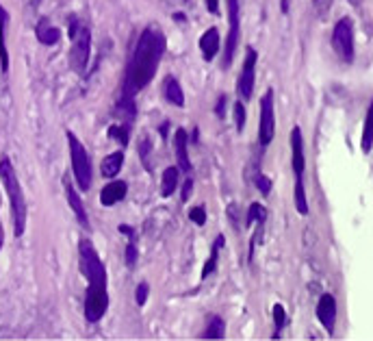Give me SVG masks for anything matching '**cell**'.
Returning <instances> with one entry per match:
<instances>
[{"label": "cell", "instance_id": "cell-1", "mask_svg": "<svg viewBox=\"0 0 373 341\" xmlns=\"http://www.w3.org/2000/svg\"><path fill=\"white\" fill-rule=\"evenodd\" d=\"M165 48H167V42L158 26L150 24L139 33L137 44H135V48H132L130 59L126 63L118 102H115V111H113L122 120V124L132 126V122H135V118H137L135 98L141 89H146L150 85L158 66H161Z\"/></svg>", "mask_w": 373, "mask_h": 341}, {"label": "cell", "instance_id": "cell-2", "mask_svg": "<svg viewBox=\"0 0 373 341\" xmlns=\"http://www.w3.org/2000/svg\"><path fill=\"white\" fill-rule=\"evenodd\" d=\"M78 268L81 274L87 278V292H85V320L96 324L104 318L109 309V287H106V268L94 246L91 240L81 237L78 242Z\"/></svg>", "mask_w": 373, "mask_h": 341}, {"label": "cell", "instance_id": "cell-3", "mask_svg": "<svg viewBox=\"0 0 373 341\" xmlns=\"http://www.w3.org/2000/svg\"><path fill=\"white\" fill-rule=\"evenodd\" d=\"M0 182L7 192L9 209H11V224H13V237L20 240L26 230V220H29V206H26V198L20 185V178L15 174V168L11 159L5 154L0 156Z\"/></svg>", "mask_w": 373, "mask_h": 341}, {"label": "cell", "instance_id": "cell-4", "mask_svg": "<svg viewBox=\"0 0 373 341\" xmlns=\"http://www.w3.org/2000/svg\"><path fill=\"white\" fill-rule=\"evenodd\" d=\"M65 137H68V146H70L72 174H74L76 187L81 192H89L91 190V180H94V168H91L89 152L83 146V142L72 133V130H65Z\"/></svg>", "mask_w": 373, "mask_h": 341}, {"label": "cell", "instance_id": "cell-5", "mask_svg": "<svg viewBox=\"0 0 373 341\" xmlns=\"http://www.w3.org/2000/svg\"><path fill=\"white\" fill-rule=\"evenodd\" d=\"M70 39H72V48H70V66L76 74H85L87 72V63L91 57V31L85 24H81L76 18L70 20Z\"/></svg>", "mask_w": 373, "mask_h": 341}, {"label": "cell", "instance_id": "cell-6", "mask_svg": "<svg viewBox=\"0 0 373 341\" xmlns=\"http://www.w3.org/2000/svg\"><path fill=\"white\" fill-rule=\"evenodd\" d=\"M332 48L343 63H354V22L352 18H341L332 29Z\"/></svg>", "mask_w": 373, "mask_h": 341}, {"label": "cell", "instance_id": "cell-7", "mask_svg": "<svg viewBox=\"0 0 373 341\" xmlns=\"http://www.w3.org/2000/svg\"><path fill=\"white\" fill-rule=\"evenodd\" d=\"M228 37L224 44V61L222 68L228 70L234 61L236 55V48H239V39H241V5H239V0H228Z\"/></svg>", "mask_w": 373, "mask_h": 341}, {"label": "cell", "instance_id": "cell-8", "mask_svg": "<svg viewBox=\"0 0 373 341\" xmlns=\"http://www.w3.org/2000/svg\"><path fill=\"white\" fill-rule=\"evenodd\" d=\"M276 135V102L274 89L270 87L260 98V124H258V144L267 148Z\"/></svg>", "mask_w": 373, "mask_h": 341}, {"label": "cell", "instance_id": "cell-9", "mask_svg": "<svg viewBox=\"0 0 373 341\" xmlns=\"http://www.w3.org/2000/svg\"><path fill=\"white\" fill-rule=\"evenodd\" d=\"M256 63H258V52L252 46H248L246 48V61L241 66V74H239V78H236V96L244 102L252 100V96H254Z\"/></svg>", "mask_w": 373, "mask_h": 341}, {"label": "cell", "instance_id": "cell-10", "mask_svg": "<svg viewBox=\"0 0 373 341\" xmlns=\"http://www.w3.org/2000/svg\"><path fill=\"white\" fill-rule=\"evenodd\" d=\"M289 144H291V168L296 178L304 176L306 170V154H304V135L300 126H293L291 135H289Z\"/></svg>", "mask_w": 373, "mask_h": 341}, {"label": "cell", "instance_id": "cell-11", "mask_svg": "<svg viewBox=\"0 0 373 341\" xmlns=\"http://www.w3.org/2000/svg\"><path fill=\"white\" fill-rule=\"evenodd\" d=\"M317 320L326 328L328 335H334L336 326V300L332 294H324L317 302Z\"/></svg>", "mask_w": 373, "mask_h": 341}, {"label": "cell", "instance_id": "cell-12", "mask_svg": "<svg viewBox=\"0 0 373 341\" xmlns=\"http://www.w3.org/2000/svg\"><path fill=\"white\" fill-rule=\"evenodd\" d=\"M63 190H65V198H68L70 209L74 211L76 222L81 224L85 230H89V218H87V211H85V204H83L81 196H78L76 187L72 185V180H70V176H68V174L63 176Z\"/></svg>", "mask_w": 373, "mask_h": 341}, {"label": "cell", "instance_id": "cell-13", "mask_svg": "<svg viewBox=\"0 0 373 341\" xmlns=\"http://www.w3.org/2000/svg\"><path fill=\"white\" fill-rule=\"evenodd\" d=\"M128 194V182L126 180H118V178H111L106 185L102 187L100 192V204L102 206H113L118 202H122Z\"/></svg>", "mask_w": 373, "mask_h": 341}, {"label": "cell", "instance_id": "cell-14", "mask_svg": "<svg viewBox=\"0 0 373 341\" xmlns=\"http://www.w3.org/2000/svg\"><path fill=\"white\" fill-rule=\"evenodd\" d=\"M174 146H176V161H178L180 172L189 174V172H191V161H189V133H186L184 128H176Z\"/></svg>", "mask_w": 373, "mask_h": 341}, {"label": "cell", "instance_id": "cell-15", "mask_svg": "<svg viewBox=\"0 0 373 341\" xmlns=\"http://www.w3.org/2000/svg\"><path fill=\"white\" fill-rule=\"evenodd\" d=\"M222 48V42H220V31L215 29V26H210V29H206L200 37V50H202V57L206 61H213L217 57V52Z\"/></svg>", "mask_w": 373, "mask_h": 341}, {"label": "cell", "instance_id": "cell-16", "mask_svg": "<svg viewBox=\"0 0 373 341\" xmlns=\"http://www.w3.org/2000/svg\"><path fill=\"white\" fill-rule=\"evenodd\" d=\"M35 35H37L39 44H44V46H57L61 39V29L55 24H50L48 18H42L35 26Z\"/></svg>", "mask_w": 373, "mask_h": 341}, {"label": "cell", "instance_id": "cell-17", "mask_svg": "<svg viewBox=\"0 0 373 341\" xmlns=\"http://www.w3.org/2000/svg\"><path fill=\"white\" fill-rule=\"evenodd\" d=\"M118 230L128 237V244H126V254H124V259H126V266L132 270V268L137 266V259H139V250H137V230L132 228V226H128V224H120V226H118Z\"/></svg>", "mask_w": 373, "mask_h": 341}, {"label": "cell", "instance_id": "cell-18", "mask_svg": "<svg viewBox=\"0 0 373 341\" xmlns=\"http://www.w3.org/2000/svg\"><path fill=\"white\" fill-rule=\"evenodd\" d=\"M7 24H9V13L0 5V72H9V50H7Z\"/></svg>", "mask_w": 373, "mask_h": 341}, {"label": "cell", "instance_id": "cell-19", "mask_svg": "<svg viewBox=\"0 0 373 341\" xmlns=\"http://www.w3.org/2000/svg\"><path fill=\"white\" fill-rule=\"evenodd\" d=\"M124 168V152L122 150H115L111 154H106L102 163H100V174L104 178H115L120 174V170Z\"/></svg>", "mask_w": 373, "mask_h": 341}, {"label": "cell", "instance_id": "cell-20", "mask_svg": "<svg viewBox=\"0 0 373 341\" xmlns=\"http://www.w3.org/2000/svg\"><path fill=\"white\" fill-rule=\"evenodd\" d=\"M226 246V237L224 235H217L215 237V242H213V246H210V256L206 259V264H204V268H202V280L204 278H208L213 272L217 270V264H220V252H222V248Z\"/></svg>", "mask_w": 373, "mask_h": 341}, {"label": "cell", "instance_id": "cell-21", "mask_svg": "<svg viewBox=\"0 0 373 341\" xmlns=\"http://www.w3.org/2000/svg\"><path fill=\"white\" fill-rule=\"evenodd\" d=\"M163 96L170 104H174V107H184V92L176 76H167L163 81Z\"/></svg>", "mask_w": 373, "mask_h": 341}, {"label": "cell", "instance_id": "cell-22", "mask_svg": "<svg viewBox=\"0 0 373 341\" xmlns=\"http://www.w3.org/2000/svg\"><path fill=\"white\" fill-rule=\"evenodd\" d=\"M202 339H224L226 337V322H224V318H220V316H208V320H206V328H204V333L200 335Z\"/></svg>", "mask_w": 373, "mask_h": 341}, {"label": "cell", "instance_id": "cell-23", "mask_svg": "<svg viewBox=\"0 0 373 341\" xmlns=\"http://www.w3.org/2000/svg\"><path fill=\"white\" fill-rule=\"evenodd\" d=\"M373 148V98L369 102V109L365 116V126H362V137H360V150L369 154Z\"/></svg>", "mask_w": 373, "mask_h": 341}, {"label": "cell", "instance_id": "cell-24", "mask_svg": "<svg viewBox=\"0 0 373 341\" xmlns=\"http://www.w3.org/2000/svg\"><path fill=\"white\" fill-rule=\"evenodd\" d=\"M178 180H180V168H165L163 178H161V196L163 198H170L176 192Z\"/></svg>", "mask_w": 373, "mask_h": 341}, {"label": "cell", "instance_id": "cell-25", "mask_svg": "<svg viewBox=\"0 0 373 341\" xmlns=\"http://www.w3.org/2000/svg\"><path fill=\"white\" fill-rule=\"evenodd\" d=\"M296 209L300 216H308V200H306V190H304V176L296 178Z\"/></svg>", "mask_w": 373, "mask_h": 341}, {"label": "cell", "instance_id": "cell-26", "mask_svg": "<svg viewBox=\"0 0 373 341\" xmlns=\"http://www.w3.org/2000/svg\"><path fill=\"white\" fill-rule=\"evenodd\" d=\"M265 220H267V209H265L263 204L258 202H252L250 209H248V220H246V226H254L256 222L263 224Z\"/></svg>", "mask_w": 373, "mask_h": 341}, {"label": "cell", "instance_id": "cell-27", "mask_svg": "<svg viewBox=\"0 0 373 341\" xmlns=\"http://www.w3.org/2000/svg\"><path fill=\"white\" fill-rule=\"evenodd\" d=\"M130 128L132 126H128V124H113V126H109V135L111 140H115V142H120L124 148L128 146V140H130Z\"/></svg>", "mask_w": 373, "mask_h": 341}, {"label": "cell", "instance_id": "cell-28", "mask_svg": "<svg viewBox=\"0 0 373 341\" xmlns=\"http://www.w3.org/2000/svg\"><path fill=\"white\" fill-rule=\"evenodd\" d=\"M246 120H248V113H246V102L239 98L234 102V128H236V133H244V128H246Z\"/></svg>", "mask_w": 373, "mask_h": 341}, {"label": "cell", "instance_id": "cell-29", "mask_svg": "<svg viewBox=\"0 0 373 341\" xmlns=\"http://www.w3.org/2000/svg\"><path fill=\"white\" fill-rule=\"evenodd\" d=\"M274 324H276V328H274L272 339H280L282 337L280 333H282V328L286 324V311H284L282 304H274Z\"/></svg>", "mask_w": 373, "mask_h": 341}, {"label": "cell", "instance_id": "cell-30", "mask_svg": "<svg viewBox=\"0 0 373 341\" xmlns=\"http://www.w3.org/2000/svg\"><path fill=\"white\" fill-rule=\"evenodd\" d=\"M254 185H256V190L263 194V196H270L272 194V178L270 176H265V174H256L254 176Z\"/></svg>", "mask_w": 373, "mask_h": 341}, {"label": "cell", "instance_id": "cell-31", "mask_svg": "<svg viewBox=\"0 0 373 341\" xmlns=\"http://www.w3.org/2000/svg\"><path fill=\"white\" fill-rule=\"evenodd\" d=\"M148 296H150V285H148L146 280H141V283L137 285V290H135V302H137L139 306H144V304L148 302Z\"/></svg>", "mask_w": 373, "mask_h": 341}, {"label": "cell", "instance_id": "cell-32", "mask_svg": "<svg viewBox=\"0 0 373 341\" xmlns=\"http://www.w3.org/2000/svg\"><path fill=\"white\" fill-rule=\"evenodd\" d=\"M189 220H191L196 226H204V224H206V211H204V206H194L191 211H189Z\"/></svg>", "mask_w": 373, "mask_h": 341}, {"label": "cell", "instance_id": "cell-33", "mask_svg": "<svg viewBox=\"0 0 373 341\" xmlns=\"http://www.w3.org/2000/svg\"><path fill=\"white\" fill-rule=\"evenodd\" d=\"M139 156H141L144 168L150 170V142H148V137H144L141 144H139Z\"/></svg>", "mask_w": 373, "mask_h": 341}, {"label": "cell", "instance_id": "cell-34", "mask_svg": "<svg viewBox=\"0 0 373 341\" xmlns=\"http://www.w3.org/2000/svg\"><path fill=\"white\" fill-rule=\"evenodd\" d=\"M191 190H194V178L186 174V180H184V185H182V196H180V202L184 204L186 200H189V196H191Z\"/></svg>", "mask_w": 373, "mask_h": 341}, {"label": "cell", "instance_id": "cell-35", "mask_svg": "<svg viewBox=\"0 0 373 341\" xmlns=\"http://www.w3.org/2000/svg\"><path fill=\"white\" fill-rule=\"evenodd\" d=\"M215 116H217L220 120H224V116H226V96H220V98H217V107H215Z\"/></svg>", "mask_w": 373, "mask_h": 341}, {"label": "cell", "instance_id": "cell-36", "mask_svg": "<svg viewBox=\"0 0 373 341\" xmlns=\"http://www.w3.org/2000/svg\"><path fill=\"white\" fill-rule=\"evenodd\" d=\"M204 3H206L208 13H213V16L220 13V0H204Z\"/></svg>", "mask_w": 373, "mask_h": 341}, {"label": "cell", "instance_id": "cell-37", "mask_svg": "<svg viewBox=\"0 0 373 341\" xmlns=\"http://www.w3.org/2000/svg\"><path fill=\"white\" fill-rule=\"evenodd\" d=\"M167 128H170V122H163L161 128H158V130H161V137H163V140L167 137Z\"/></svg>", "mask_w": 373, "mask_h": 341}, {"label": "cell", "instance_id": "cell-38", "mask_svg": "<svg viewBox=\"0 0 373 341\" xmlns=\"http://www.w3.org/2000/svg\"><path fill=\"white\" fill-rule=\"evenodd\" d=\"M282 11H284V13L289 11V0H282Z\"/></svg>", "mask_w": 373, "mask_h": 341}, {"label": "cell", "instance_id": "cell-39", "mask_svg": "<svg viewBox=\"0 0 373 341\" xmlns=\"http://www.w3.org/2000/svg\"><path fill=\"white\" fill-rule=\"evenodd\" d=\"M350 3H352L354 7H360V5H362V0H350Z\"/></svg>", "mask_w": 373, "mask_h": 341}, {"label": "cell", "instance_id": "cell-40", "mask_svg": "<svg viewBox=\"0 0 373 341\" xmlns=\"http://www.w3.org/2000/svg\"><path fill=\"white\" fill-rule=\"evenodd\" d=\"M0 248H3V226H0Z\"/></svg>", "mask_w": 373, "mask_h": 341}]
</instances>
